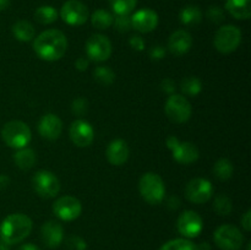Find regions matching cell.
<instances>
[{
    "mask_svg": "<svg viewBox=\"0 0 251 250\" xmlns=\"http://www.w3.org/2000/svg\"><path fill=\"white\" fill-rule=\"evenodd\" d=\"M33 49L37 55L46 61H56L63 58L68 49L66 36L59 29L43 31L33 42Z\"/></svg>",
    "mask_w": 251,
    "mask_h": 250,
    "instance_id": "cell-1",
    "label": "cell"
},
{
    "mask_svg": "<svg viewBox=\"0 0 251 250\" xmlns=\"http://www.w3.org/2000/svg\"><path fill=\"white\" fill-rule=\"evenodd\" d=\"M33 223L28 216L24 213H12L0 225V240L7 245H14L26 239L32 232Z\"/></svg>",
    "mask_w": 251,
    "mask_h": 250,
    "instance_id": "cell-2",
    "label": "cell"
},
{
    "mask_svg": "<svg viewBox=\"0 0 251 250\" xmlns=\"http://www.w3.org/2000/svg\"><path fill=\"white\" fill-rule=\"evenodd\" d=\"M139 190L142 199L150 205H158L166 195V185L161 175L153 172L145 173L140 178Z\"/></svg>",
    "mask_w": 251,
    "mask_h": 250,
    "instance_id": "cell-3",
    "label": "cell"
},
{
    "mask_svg": "<svg viewBox=\"0 0 251 250\" xmlns=\"http://www.w3.org/2000/svg\"><path fill=\"white\" fill-rule=\"evenodd\" d=\"M1 137L7 146L20 150L29 144L32 139V132L26 123L21 120H11L2 126Z\"/></svg>",
    "mask_w": 251,
    "mask_h": 250,
    "instance_id": "cell-4",
    "label": "cell"
},
{
    "mask_svg": "<svg viewBox=\"0 0 251 250\" xmlns=\"http://www.w3.org/2000/svg\"><path fill=\"white\" fill-rule=\"evenodd\" d=\"M242 42V31L234 25H225L216 32L213 44L222 54H230L237 50Z\"/></svg>",
    "mask_w": 251,
    "mask_h": 250,
    "instance_id": "cell-5",
    "label": "cell"
},
{
    "mask_svg": "<svg viewBox=\"0 0 251 250\" xmlns=\"http://www.w3.org/2000/svg\"><path fill=\"white\" fill-rule=\"evenodd\" d=\"M213 240L221 250H239L244 244V235L235 225H223L215 230Z\"/></svg>",
    "mask_w": 251,
    "mask_h": 250,
    "instance_id": "cell-6",
    "label": "cell"
},
{
    "mask_svg": "<svg viewBox=\"0 0 251 250\" xmlns=\"http://www.w3.org/2000/svg\"><path fill=\"white\" fill-rule=\"evenodd\" d=\"M164 112L167 118L176 124H183L188 122L191 117V104L186 97L181 95L169 96L164 105Z\"/></svg>",
    "mask_w": 251,
    "mask_h": 250,
    "instance_id": "cell-7",
    "label": "cell"
},
{
    "mask_svg": "<svg viewBox=\"0 0 251 250\" xmlns=\"http://www.w3.org/2000/svg\"><path fill=\"white\" fill-rule=\"evenodd\" d=\"M32 185L34 191L41 198H55L60 191V180L58 176L49 171H38L32 178Z\"/></svg>",
    "mask_w": 251,
    "mask_h": 250,
    "instance_id": "cell-8",
    "label": "cell"
},
{
    "mask_svg": "<svg viewBox=\"0 0 251 250\" xmlns=\"http://www.w3.org/2000/svg\"><path fill=\"white\" fill-rule=\"evenodd\" d=\"M166 144L178 163L191 164L199 159V149L193 142H181L176 136H169Z\"/></svg>",
    "mask_w": 251,
    "mask_h": 250,
    "instance_id": "cell-9",
    "label": "cell"
},
{
    "mask_svg": "<svg viewBox=\"0 0 251 250\" xmlns=\"http://www.w3.org/2000/svg\"><path fill=\"white\" fill-rule=\"evenodd\" d=\"M112 43L109 38L103 34H93L86 42V54L91 60L102 63L112 55Z\"/></svg>",
    "mask_w": 251,
    "mask_h": 250,
    "instance_id": "cell-10",
    "label": "cell"
},
{
    "mask_svg": "<svg viewBox=\"0 0 251 250\" xmlns=\"http://www.w3.org/2000/svg\"><path fill=\"white\" fill-rule=\"evenodd\" d=\"M60 17L70 26H81L90 17L88 7L80 0H68L63 4Z\"/></svg>",
    "mask_w": 251,
    "mask_h": 250,
    "instance_id": "cell-11",
    "label": "cell"
},
{
    "mask_svg": "<svg viewBox=\"0 0 251 250\" xmlns=\"http://www.w3.org/2000/svg\"><path fill=\"white\" fill-rule=\"evenodd\" d=\"M213 186L210 180L205 178L191 179L185 186V196L190 202L200 205L212 198Z\"/></svg>",
    "mask_w": 251,
    "mask_h": 250,
    "instance_id": "cell-12",
    "label": "cell"
},
{
    "mask_svg": "<svg viewBox=\"0 0 251 250\" xmlns=\"http://www.w3.org/2000/svg\"><path fill=\"white\" fill-rule=\"evenodd\" d=\"M53 212L59 220L61 221H74L80 217L82 212V205L80 200L70 195H65L59 198L53 203Z\"/></svg>",
    "mask_w": 251,
    "mask_h": 250,
    "instance_id": "cell-13",
    "label": "cell"
},
{
    "mask_svg": "<svg viewBox=\"0 0 251 250\" xmlns=\"http://www.w3.org/2000/svg\"><path fill=\"white\" fill-rule=\"evenodd\" d=\"M178 232L185 238H196L203 228L202 217L195 211H184L176 222Z\"/></svg>",
    "mask_w": 251,
    "mask_h": 250,
    "instance_id": "cell-14",
    "label": "cell"
},
{
    "mask_svg": "<svg viewBox=\"0 0 251 250\" xmlns=\"http://www.w3.org/2000/svg\"><path fill=\"white\" fill-rule=\"evenodd\" d=\"M70 139L77 147H87L95 140V130L92 125L83 119L73 122L70 126Z\"/></svg>",
    "mask_w": 251,
    "mask_h": 250,
    "instance_id": "cell-15",
    "label": "cell"
},
{
    "mask_svg": "<svg viewBox=\"0 0 251 250\" xmlns=\"http://www.w3.org/2000/svg\"><path fill=\"white\" fill-rule=\"evenodd\" d=\"M158 25V15L154 10L141 9L131 16V27L141 33L152 32Z\"/></svg>",
    "mask_w": 251,
    "mask_h": 250,
    "instance_id": "cell-16",
    "label": "cell"
},
{
    "mask_svg": "<svg viewBox=\"0 0 251 250\" xmlns=\"http://www.w3.org/2000/svg\"><path fill=\"white\" fill-rule=\"evenodd\" d=\"M38 131L42 137L47 140H56L60 137L63 131V122L60 118L55 114L43 115L38 123Z\"/></svg>",
    "mask_w": 251,
    "mask_h": 250,
    "instance_id": "cell-17",
    "label": "cell"
},
{
    "mask_svg": "<svg viewBox=\"0 0 251 250\" xmlns=\"http://www.w3.org/2000/svg\"><path fill=\"white\" fill-rule=\"evenodd\" d=\"M41 238L46 247L58 248L64 240L63 225L56 221H47L41 228Z\"/></svg>",
    "mask_w": 251,
    "mask_h": 250,
    "instance_id": "cell-18",
    "label": "cell"
},
{
    "mask_svg": "<svg viewBox=\"0 0 251 250\" xmlns=\"http://www.w3.org/2000/svg\"><path fill=\"white\" fill-rule=\"evenodd\" d=\"M193 44L191 34L185 29H178L168 39V49L173 55L181 56L188 53Z\"/></svg>",
    "mask_w": 251,
    "mask_h": 250,
    "instance_id": "cell-19",
    "label": "cell"
},
{
    "mask_svg": "<svg viewBox=\"0 0 251 250\" xmlns=\"http://www.w3.org/2000/svg\"><path fill=\"white\" fill-rule=\"evenodd\" d=\"M129 146H127L126 141L122 139L113 140L107 147L105 151V156H107L108 162L113 166H122L129 158Z\"/></svg>",
    "mask_w": 251,
    "mask_h": 250,
    "instance_id": "cell-20",
    "label": "cell"
},
{
    "mask_svg": "<svg viewBox=\"0 0 251 250\" xmlns=\"http://www.w3.org/2000/svg\"><path fill=\"white\" fill-rule=\"evenodd\" d=\"M226 10L237 20H248L251 16V0H226Z\"/></svg>",
    "mask_w": 251,
    "mask_h": 250,
    "instance_id": "cell-21",
    "label": "cell"
},
{
    "mask_svg": "<svg viewBox=\"0 0 251 250\" xmlns=\"http://www.w3.org/2000/svg\"><path fill=\"white\" fill-rule=\"evenodd\" d=\"M12 34L20 42H29L36 36V29L33 25L26 20H20L12 26Z\"/></svg>",
    "mask_w": 251,
    "mask_h": 250,
    "instance_id": "cell-22",
    "label": "cell"
},
{
    "mask_svg": "<svg viewBox=\"0 0 251 250\" xmlns=\"http://www.w3.org/2000/svg\"><path fill=\"white\" fill-rule=\"evenodd\" d=\"M15 164L22 171H28L36 163V152L28 147H24L15 152L14 154Z\"/></svg>",
    "mask_w": 251,
    "mask_h": 250,
    "instance_id": "cell-23",
    "label": "cell"
},
{
    "mask_svg": "<svg viewBox=\"0 0 251 250\" xmlns=\"http://www.w3.org/2000/svg\"><path fill=\"white\" fill-rule=\"evenodd\" d=\"M202 19V12H201L200 7L196 5H188V6L183 7L179 12V20L183 25L189 27H194L199 25Z\"/></svg>",
    "mask_w": 251,
    "mask_h": 250,
    "instance_id": "cell-24",
    "label": "cell"
},
{
    "mask_svg": "<svg viewBox=\"0 0 251 250\" xmlns=\"http://www.w3.org/2000/svg\"><path fill=\"white\" fill-rule=\"evenodd\" d=\"M114 21V16L109 11L104 9H98L91 15V22L92 26L97 29L109 28Z\"/></svg>",
    "mask_w": 251,
    "mask_h": 250,
    "instance_id": "cell-25",
    "label": "cell"
},
{
    "mask_svg": "<svg viewBox=\"0 0 251 250\" xmlns=\"http://www.w3.org/2000/svg\"><path fill=\"white\" fill-rule=\"evenodd\" d=\"M34 19L41 25H50L58 19V11H56L55 7L50 6V5H43L36 10Z\"/></svg>",
    "mask_w": 251,
    "mask_h": 250,
    "instance_id": "cell-26",
    "label": "cell"
},
{
    "mask_svg": "<svg viewBox=\"0 0 251 250\" xmlns=\"http://www.w3.org/2000/svg\"><path fill=\"white\" fill-rule=\"evenodd\" d=\"M233 163L228 158H221L213 166V174L218 180H228L233 175Z\"/></svg>",
    "mask_w": 251,
    "mask_h": 250,
    "instance_id": "cell-27",
    "label": "cell"
},
{
    "mask_svg": "<svg viewBox=\"0 0 251 250\" xmlns=\"http://www.w3.org/2000/svg\"><path fill=\"white\" fill-rule=\"evenodd\" d=\"M137 0H109V5L117 15H130L136 7Z\"/></svg>",
    "mask_w": 251,
    "mask_h": 250,
    "instance_id": "cell-28",
    "label": "cell"
},
{
    "mask_svg": "<svg viewBox=\"0 0 251 250\" xmlns=\"http://www.w3.org/2000/svg\"><path fill=\"white\" fill-rule=\"evenodd\" d=\"M201 90H202V83L198 77L189 76L181 81V91L186 96H191V97L198 96L201 92Z\"/></svg>",
    "mask_w": 251,
    "mask_h": 250,
    "instance_id": "cell-29",
    "label": "cell"
},
{
    "mask_svg": "<svg viewBox=\"0 0 251 250\" xmlns=\"http://www.w3.org/2000/svg\"><path fill=\"white\" fill-rule=\"evenodd\" d=\"M159 250H198V247L191 240L184 239V238H178V239L167 242L166 244L162 245Z\"/></svg>",
    "mask_w": 251,
    "mask_h": 250,
    "instance_id": "cell-30",
    "label": "cell"
},
{
    "mask_svg": "<svg viewBox=\"0 0 251 250\" xmlns=\"http://www.w3.org/2000/svg\"><path fill=\"white\" fill-rule=\"evenodd\" d=\"M93 77L96 78L98 83L104 86H109L114 82L115 74L113 73L112 69L107 68V66H98L93 71Z\"/></svg>",
    "mask_w": 251,
    "mask_h": 250,
    "instance_id": "cell-31",
    "label": "cell"
},
{
    "mask_svg": "<svg viewBox=\"0 0 251 250\" xmlns=\"http://www.w3.org/2000/svg\"><path fill=\"white\" fill-rule=\"evenodd\" d=\"M233 205L230 199L228 198L225 194H221L217 198L215 199V202H213V210L216 211V213L220 216H227L229 215L230 211H232Z\"/></svg>",
    "mask_w": 251,
    "mask_h": 250,
    "instance_id": "cell-32",
    "label": "cell"
},
{
    "mask_svg": "<svg viewBox=\"0 0 251 250\" xmlns=\"http://www.w3.org/2000/svg\"><path fill=\"white\" fill-rule=\"evenodd\" d=\"M113 24H114L117 31L125 33V32L130 31V28H131V16H129V15H117Z\"/></svg>",
    "mask_w": 251,
    "mask_h": 250,
    "instance_id": "cell-33",
    "label": "cell"
},
{
    "mask_svg": "<svg viewBox=\"0 0 251 250\" xmlns=\"http://www.w3.org/2000/svg\"><path fill=\"white\" fill-rule=\"evenodd\" d=\"M66 245H68L69 250H86L87 249V244L85 240L78 235H71L66 239Z\"/></svg>",
    "mask_w": 251,
    "mask_h": 250,
    "instance_id": "cell-34",
    "label": "cell"
},
{
    "mask_svg": "<svg viewBox=\"0 0 251 250\" xmlns=\"http://www.w3.org/2000/svg\"><path fill=\"white\" fill-rule=\"evenodd\" d=\"M207 17L213 24H221L225 20V11L220 6H210L207 10Z\"/></svg>",
    "mask_w": 251,
    "mask_h": 250,
    "instance_id": "cell-35",
    "label": "cell"
},
{
    "mask_svg": "<svg viewBox=\"0 0 251 250\" xmlns=\"http://www.w3.org/2000/svg\"><path fill=\"white\" fill-rule=\"evenodd\" d=\"M73 112L75 113V114H85L86 112H87V100H85V98H77V100H75L73 102Z\"/></svg>",
    "mask_w": 251,
    "mask_h": 250,
    "instance_id": "cell-36",
    "label": "cell"
},
{
    "mask_svg": "<svg viewBox=\"0 0 251 250\" xmlns=\"http://www.w3.org/2000/svg\"><path fill=\"white\" fill-rule=\"evenodd\" d=\"M129 44L132 49L137 51H141L145 49V41L142 37L140 36H132L131 38L129 39Z\"/></svg>",
    "mask_w": 251,
    "mask_h": 250,
    "instance_id": "cell-37",
    "label": "cell"
},
{
    "mask_svg": "<svg viewBox=\"0 0 251 250\" xmlns=\"http://www.w3.org/2000/svg\"><path fill=\"white\" fill-rule=\"evenodd\" d=\"M150 56H151L152 59H154V60H159V59L166 56V49L161 46L153 47V48H151V50H150Z\"/></svg>",
    "mask_w": 251,
    "mask_h": 250,
    "instance_id": "cell-38",
    "label": "cell"
},
{
    "mask_svg": "<svg viewBox=\"0 0 251 250\" xmlns=\"http://www.w3.org/2000/svg\"><path fill=\"white\" fill-rule=\"evenodd\" d=\"M242 225L247 232H250L251 229V211L248 210L242 217Z\"/></svg>",
    "mask_w": 251,
    "mask_h": 250,
    "instance_id": "cell-39",
    "label": "cell"
},
{
    "mask_svg": "<svg viewBox=\"0 0 251 250\" xmlns=\"http://www.w3.org/2000/svg\"><path fill=\"white\" fill-rule=\"evenodd\" d=\"M88 65H90V60H88L87 58H85V56H81V58H78L75 63L76 69L80 71L87 70Z\"/></svg>",
    "mask_w": 251,
    "mask_h": 250,
    "instance_id": "cell-40",
    "label": "cell"
},
{
    "mask_svg": "<svg viewBox=\"0 0 251 250\" xmlns=\"http://www.w3.org/2000/svg\"><path fill=\"white\" fill-rule=\"evenodd\" d=\"M162 88H163L167 93H172V95H173V91L176 90V83H174V81L171 80V78H167V80H164L163 82H162Z\"/></svg>",
    "mask_w": 251,
    "mask_h": 250,
    "instance_id": "cell-41",
    "label": "cell"
},
{
    "mask_svg": "<svg viewBox=\"0 0 251 250\" xmlns=\"http://www.w3.org/2000/svg\"><path fill=\"white\" fill-rule=\"evenodd\" d=\"M9 184H10V178H9V176H6V175H4V174H1V175H0V189L7 188V186H9Z\"/></svg>",
    "mask_w": 251,
    "mask_h": 250,
    "instance_id": "cell-42",
    "label": "cell"
},
{
    "mask_svg": "<svg viewBox=\"0 0 251 250\" xmlns=\"http://www.w3.org/2000/svg\"><path fill=\"white\" fill-rule=\"evenodd\" d=\"M17 250H41V249H39L37 245L31 244V243H27V244L21 245V247H20Z\"/></svg>",
    "mask_w": 251,
    "mask_h": 250,
    "instance_id": "cell-43",
    "label": "cell"
},
{
    "mask_svg": "<svg viewBox=\"0 0 251 250\" xmlns=\"http://www.w3.org/2000/svg\"><path fill=\"white\" fill-rule=\"evenodd\" d=\"M10 5V0H0V11H4Z\"/></svg>",
    "mask_w": 251,
    "mask_h": 250,
    "instance_id": "cell-44",
    "label": "cell"
},
{
    "mask_svg": "<svg viewBox=\"0 0 251 250\" xmlns=\"http://www.w3.org/2000/svg\"><path fill=\"white\" fill-rule=\"evenodd\" d=\"M196 247H198V250H211L210 244H208L207 242L201 243L200 245H196Z\"/></svg>",
    "mask_w": 251,
    "mask_h": 250,
    "instance_id": "cell-45",
    "label": "cell"
},
{
    "mask_svg": "<svg viewBox=\"0 0 251 250\" xmlns=\"http://www.w3.org/2000/svg\"><path fill=\"white\" fill-rule=\"evenodd\" d=\"M0 250H10L9 245L5 244L4 242H1V240H0Z\"/></svg>",
    "mask_w": 251,
    "mask_h": 250,
    "instance_id": "cell-46",
    "label": "cell"
}]
</instances>
